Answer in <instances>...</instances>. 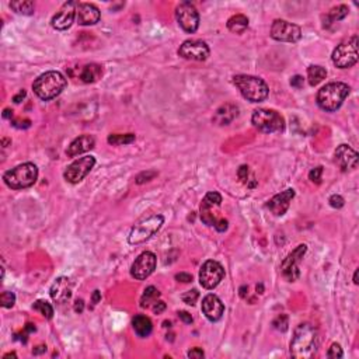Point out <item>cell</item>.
Segmentation results:
<instances>
[{"label":"cell","mask_w":359,"mask_h":359,"mask_svg":"<svg viewBox=\"0 0 359 359\" xmlns=\"http://www.w3.org/2000/svg\"><path fill=\"white\" fill-rule=\"evenodd\" d=\"M358 275H359V271L356 269V271H355V274H353V284H355V285H358V284H359Z\"/></svg>","instance_id":"9f6ffc18"},{"label":"cell","mask_w":359,"mask_h":359,"mask_svg":"<svg viewBox=\"0 0 359 359\" xmlns=\"http://www.w3.org/2000/svg\"><path fill=\"white\" fill-rule=\"evenodd\" d=\"M163 223H164V218L159 213L142 218L131 229V233L128 236V243L129 244L145 243L146 240H149L150 237H153L159 230L162 229Z\"/></svg>","instance_id":"8992f818"},{"label":"cell","mask_w":359,"mask_h":359,"mask_svg":"<svg viewBox=\"0 0 359 359\" xmlns=\"http://www.w3.org/2000/svg\"><path fill=\"white\" fill-rule=\"evenodd\" d=\"M348 13H349V9H348V6L345 5H340L337 6V7H332L327 14L324 16V28L328 27V25H331L332 22H337L340 21V20H342V18H345V17L348 16Z\"/></svg>","instance_id":"4316f807"},{"label":"cell","mask_w":359,"mask_h":359,"mask_svg":"<svg viewBox=\"0 0 359 359\" xmlns=\"http://www.w3.org/2000/svg\"><path fill=\"white\" fill-rule=\"evenodd\" d=\"M3 358H5V359H7V358H17V355L14 352H10V353H6Z\"/></svg>","instance_id":"6f0895ef"},{"label":"cell","mask_w":359,"mask_h":359,"mask_svg":"<svg viewBox=\"0 0 359 359\" xmlns=\"http://www.w3.org/2000/svg\"><path fill=\"white\" fill-rule=\"evenodd\" d=\"M175 279L178 282H184V284H188V282H192V275L191 274H185V272H179V274L175 275Z\"/></svg>","instance_id":"bcb514c9"},{"label":"cell","mask_w":359,"mask_h":359,"mask_svg":"<svg viewBox=\"0 0 359 359\" xmlns=\"http://www.w3.org/2000/svg\"><path fill=\"white\" fill-rule=\"evenodd\" d=\"M222 203V195L216 192V191H211L208 192L205 198L202 199L201 208H199V215H201V220L208 226H215V223L218 222V213L216 211Z\"/></svg>","instance_id":"9a60e30c"},{"label":"cell","mask_w":359,"mask_h":359,"mask_svg":"<svg viewBox=\"0 0 359 359\" xmlns=\"http://www.w3.org/2000/svg\"><path fill=\"white\" fill-rule=\"evenodd\" d=\"M233 83L239 89L241 95L251 102H263L269 94L268 84L261 78L250 74H237L233 78Z\"/></svg>","instance_id":"277c9868"},{"label":"cell","mask_w":359,"mask_h":359,"mask_svg":"<svg viewBox=\"0 0 359 359\" xmlns=\"http://www.w3.org/2000/svg\"><path fill=\"white\" fill-rule=\"evenodd\" d=\"M248 27V18L244 14H235L227 20L229 31L235 34H243Z\"/></svg>","instance_id":"83f0119b"},{"label":"cell","mask_w":359,"mask_h":359,"mask_svg":"<svg viewBox=\"0 0 359 359\" xmlns=\"http://www.w3.org/2000/svg\"><path fill=\"white\" fill-rule=\"evenodd\" d=\"M67 84L66 78L61 72L50 70L41 74L33 83V90L41 100L49 101L61 94Z\"/></svg>","instance_id":"7a4b0ae2"},{"label":"cell","mask_w":359,"mask_h":359,"mask_svg":"<svg viewBox=\"0 0 359 359\" xmlns=\"http://www.w3.org/2000/svg\"><path fill=\"white\" fill-rule=\"evenodd\" d=\"M303 78L300 76V74H296V76H293V78L291 79V86L292 87H296V89H300L303 86Z\"/></svg>","instance_id":"7dc6e473"},{"label":"cell","mask_w":359,"mask_h":359,"mask_svg":"<svg viewBox=\"0 0 359 359\" xmlns=\"http://www.w3.org/2000/svg\"><path fill=\"white\" fill-rule=\"evenodd\" d=\"M257 292L258 293H263L264 292V286L261 285V284H260V285H257Z\"/></svg>","instance_id":"680465c9"},{"label":"cell","mask_w":359,"mask_h":359,"mask_svg":"<svg viewBox=\"0 0 359 359\" xmlns=\"http://www.w3.org/2000/svg\"><path fill=\"white\" fill-rule=\"evenodd\" d=\"M209 46L201 39H187L179 45L178 55L188 61L203 62L209 58Z\"/></svg>","instance_id":"5bb4252c"},{"label":"cell","mask_w":359,"mask_h":359,"mask_svg":"<svg viewBox=\"0 0 359 359\" xmlns=\"http://www.w3.org/2000/svg\"><path fill=\"white\" fill-rule=\"evenodd\" d=\"M178 317L184 321L185 324H191V323H192V316H191L188 312H184V310H183V312H178Z\"/></svg>","instance_id":"c3c4849f"},{"label":"cell","mask_w":359,"mask_h":359,"mask_svg":"<svg viewBox=\"0 0 359 359\" xmlns=\"http://www.w3.org/2000/svg\"><path fill=\"white\" fill-rule=\"evenodd\" d=\"M69 74L70 78L78 79L82 83H95L97 80L102 78V66L98 63H87L74 69H69Z\"/></svg>","instance_id":"ac0fdd59"},{"label":"cell","mask_w":359,"mask_h":359,"mask_svg":"<svg viewBox=\"0 0 359 359\" xmlns=\"http://www.w3.org/2000/svg\"><path fill=\"white\" fill-rule=\"evenodd\" d=\"M202 313L205 314L209 321H219L222 319V316L224 313V304L222 303V300L219 299L216 295L213 293H209L207 296L202 299Z\"/></svg>","instance_id":"ffe728a7"},{"label":"cell","mask_w":359,"mask_h":359,"mask_svg":"<svg viewBox=\"0 0 359 359\" xmlns=\"http://www.w3.org/2000/svg\"><path fill=\"white\" fill-rule=\"evenodd\" d=\"M101 300V292L100 291H94V293H93V296H91V302L94 303V304H97V303Z\"/></svg>","instance_id":"816d5d0a"},{"label":"cell","mask_w":359,"mask_h":359,"mask_svg":"<svg viewBox=\"0 0 359 359\" xmlns=\"http://www.w3.org/2000/svg\"><path fill=\"white\" fill-rule=\"evenodd\" d=\"M327 78V70L323 66L319 65H312L307 69V80L310 86H317Z\"/></svg>","instance_id":"f546056e"},{"label":"cell","mask_w":359,"mask_h":359,"mask_svg":"<svg viewBox=\"0 0 359 359\" xmlns=\"http://www.w3.org/2000/svg\"><path fill=\"white\" fill-rule=\"evenodd\" d=\"M76 18L80 25H94L100 21L101 13L98 7L91 3H79Z\"/></svg>","instance_id":"7402d4cb"},{"label":"cell","mask_w":359,"mask_h":359,"mask_svg":"<svg viewBox=\"0 0 359 359\" xmlns=\"http://www.w3.org/2000/svg\"><path fill=\"white\" fill-rule=\"evenodd\" d=\"M224 276L223 267L215 261V260H208L202 264L199 269V284L205 289H215L216 286L222 282Z\"/></svg>","instance_id":"8fae6325"},{"label":"cell","mask_w":359,"mask_h":359,"mask_svg":"<svg viewBox=\"0 0 359 359\" xmlns=\"http://www.w3.org/2000/svg\"><path fill=\"white\" fill-rule=\"evenodd\" d=\"M13 117V110H10V108H6L5 111H3V118H6V119H9V118Z\"/></svg>","instance_id":"db71d44e"},{"label":"cell","mask_w":359,"mask_h":359,"mask_svg":"<svg viewBox=\"0 0 359 359\" xmlns=\"http://www.w3.org/2000/svg\"><path fill=\"white\" fill-rule=\"evenodd\" d=\"M30 125H31V121H30V119H17V121L13 122V126H16V128L18 129L30 128Z\"/></svg>","instance_id":"ee69618b"},{"label":"cell","mask_w":359,"mask_h":359,"mask_svg":"<svg viewBox=\"0 0 359 359\" xmlns=\"http://www.w3.org/2000/svg\"><path fill=\"white\" fill-rule=\"evenodd\" d=\"M95 166V157L93 156H84L80 157L78 160H74L72 164H69L67 168L63 173V177L67 183L70 184H78L87 174L93 170Z\"/></svg>","instance_id":"7c38bea8"},{"label":"cell","mask_w":359,"mask_h":359,"mask_svg":"<svg viewBox=\"0 0 359 359\" xmlns=\"http://www.w3.org/2000/svg\"><path fill=\"white\" fill-rule=\"evenodd\" d=\"M25 94H27V93H25V90H20V91H18V94H16L14 97H13V101H14L16 104H20V102L24 100Z\"/></svg>","instance_id":"681fc988"},{"label":"cell","mask_w":359,"mask_h":359,"mask_svg":"<svg viewBox=\"0 0 359 359\" xmlns=\"http://www.w3.org/2000/svg\"><path fill=\"white\" fill-rule=\"evenodd\" d=\"M328 202H330V205L334 208V209H340V208L344 207V203H345L344 198H342L341 195H338V194L331 195L330 199H328Z\"/></svg>","instance_id":"ab89813d"},{"label":"cell","mask_w":359,"mask_h":359,"mask_svg":"<svg viewBox=\"0 0 359 359\" xmlns=\"http://www.w3.org/2000/svg\"><path fill=\"white\" fill-rule=\"evenodd\" d=\"M271 38L280 42L295 44L302 38V28L285 20H275L271 25Z\"/></svg>","instance_id":"30bf717a"},{"label":"cell","mask_w":359,"mask_h":359,"mask_svg":"<svg viewBox=\"0 0 359 359\" xmlns=\"http://www.w3.org/2000/svg\"><path fill=\"white\" fill-rule=\"evenodd\" d=\"M156 175V171H145V173H140L135 179H136V184H143L146 181H150L151 178H155Z\"/></svg>","instance_id":"f35d334b"},{"label":"cell","mask_w":359,"mask_h":359,"mask_svg":"<svg viewBox=\"0 0 359 359\" xmlns=\"http://www.w3.org/2000/svg\"><path fill=\"white\" fill-rule=\"evenodd\" d=\"M34 310H37L39 313L42 314L44 317H46L48 320H50L54 317V307L50 306L49 303L45 302V300H37L33 304Z\"/></svg>","instance_id":"d6a6232c"},{"label":"cell","mask_w":359,"mask_h":359,"mask_svg":"<svg viewBox=\"0 0 359 359\" xmlns=\"http://www.w3.org/2000/svg\"><path fill=\"white\" fill-rule=\"evenodd\" d=\"M349 91H351L349 86L342 82H332V83L325 84L317 93V97H316L317 106L327 112L337 111L345 101Z\"/></svg>","instance_id":"3957f363"},{"label":"cell","mask_w":359,"mask_h":359,"mask_svg":"<svg viewBox=\"0 0 359 359\" xmlns=\"http://www.w3.org/2000/svg\"><path fill=\"white\" fill-rule=\"evenodd\" d=\"M84 309V302L82 300V299H78L76 302H74V312L76 313H82Z\"/></svg>","instance_id":"f907efd6"},{"label":"cell","mask_w":359,"mask_h":359,"mask_svg":"<svg viewBox=\"0 0 359 359\" xmlns=\"http://www.w3.org/2000/svg\"><path fill=\"white\" fill-rule=\"evenodd\" d=\"M187 355H188V358H194V359H199L205 356V353H203V351H202L201 348H192V349L188 351Z\"/></svg>","instance_id":"b9f144b4"},{"label":"cell","mask_w":359,"mask_h":359,"mask_svg":"<svg viewBox=\"0 0 359 359\" xmlns=\"http://www.w3.org/2000/svg\"><path fill=\"white\" fill-rule=\"evenodd\" d=\"M331 59H332V63L340 69H348V67H352L353 65H356V62L359 59L358 37L353 35L351 39H348L345 42H341L336 49L332 50Z\"/></svg>","instance_id":"ba28073f"},{"label":"cell","mask_w":359,"mask_h":359,"mask_svg":"<svg viewBox=\"0 0 359 359\" xmlns=\"http://www.w3.org/2000/svg\"><path fill=\"white\" fill-rule=\"evenodd\" d=\"M251 122L258 131L265 132V134H274V132L285 131V119L275 110H267V108L254 110Z\"/></svg>","instance_id":"52a82bcc"},{"label":"cell","mask_w":359,"mask_h":359,"mask_svg":"<svg viewBox=\"0 0 359 359\" xmlns=\"http://www.w3.org/2000/svg\"><path fill=\"white\" fill-rule=\"evenodd\" d=\"M159 297H160V292L157 291V288H155V286L146 288L143 295L140 297V307H149L150 304L156 302Z\"/></svg>","instance_id":"4dcf8cb0"},{"label":"cell","mask_w":359,"mask_h":359,"mask_svg":"<svg viewBox=\"0 0 359 359\" xmlns=\"http://www.w3.org/2000/svg\"><path fill=\"white\" fill-rule=\"evenodd\" d=\"M9 6H10L11 10L16 11L17 14H22V16H31L35 10V5L31 0H14V2H10Z\"/></svg>","instance_id":"f1b7e54d"},{"label":"cell","mask_w":359,"mask_h":359,"mask_svg":"<svg viewBox=\"0 0 359 359\" xmlns=\"http://www.w3.org/2000/svg\"><path fill=\"white\" fill-rule=\"evenodd\" d=\"M319 349V331L310 323L296 327L291 341V355L296 359L313 358Z\"/></svg>","instance_id":"6da1fadb"},{"label":"cell","mask_w":359,"mask_h":359,"mask_svg":"<svg viewBox=\"0 0 359 359\" xmlns=\"http://www.w3.org/2000/svg\"><path fill=\"white\" fill-rule=\"evenodd\" d=\"M293 198H295V190L293 188H288V190L282 191L279 194L272 196L267 202V208L271 211V213H274L275 216H282L289 209V205H291Z\"/></svg>","instance_id":"44dd1931"},{"label":"cell","mask_w":359,"mask_h":359,"mask_svg":"<svg viewBox=\"0 0 359 359\" xmlns=\"http://www.w3.org/2000/svg\"><path fill=\"white\" fill-rule=\"evenodd\" d=\"M132 325H134V330L136 332V336L142 337H149L151 334L153 330V324L149 317H146L143 314H136L132 320Z\"/></svg>","instance_id":"484cf974"},{"label":"cell","mask_w":359,"mask_h":359,"mask_svg":"<svg viewBox=\"0 0 359 359\" xmlns=\"http://www.w3.org/2000/svg\"><path fill=\"white\" fill-rule=\"evenodd\" d=\"M307 250L306 244H300L297 246L292 252H289L286 258L280 264V272L285 276L286 280L289 282H295V280L300 276V269H299V264L302 261L304 252Z\"/></svg>","instance_id":"4fadbf2b"},{"label":"cell","mask_w":359,"mask_h":359,"mask_svg":"<svg viewBox=\"0 0 359 359\" xmlns=\"http://www.w3.org/2000/svg\"><path fill=\"white\" fill-rule=\"evenodd\" d=\"M327 356L331 359H338L344 356V352H342V348L340 344L334 342L330 348H328V352H327Z\"/></svg>","instance_id":"8d00e7d4"},{"label":"cell","mask_w":359,"mask_h":359,"mask_svg":"<svg viewBox=\"0 0 359 359\" xmlns=\"http://www.w3.org/2000/svg\"><path fill=\"white\" fill-rule=\"evenodd\" d=\"M237 117H239V107L233 102H226L215 111L212 121L219 126H224V125L233 122Z\"/></svg>","instance_id":"cb8c5ba5"},{"label":"cell","mask_w":359,"mask_h":359,"mask_svg":"<svg viewBox=\"0 0 359 359\" xmlns=\"http://www.w3.org/2000/svg\"><path fill=\"white\" fill-rule=\"evenodd\" d=\"M78 2H66L63 3L59 11L50 20V25L58 30V31H65L67 28L72 27L73 21L76 18V10H78Z\"/></svg>","instance_id":"e0dca14e"},{"label":"cell","mask_w":359,"mask_h":359,"mask_svg":"<svg viewBox=\"0 0 359 359\" xmlns=\"http://www.w3.org/2000/svg\"><path fill=\"white\" fill-rule=\"evenodd\" d=\"M175 18L185 33L194 34L199 27V13L191 2H183L177 6Z\"/></svg>","instance_id":"9c48e42d"},{"label":"cell","mask_w":359,"mask_h":359,"mask_svg":"<svg viewBox=\"0 0 359 359\" xmlns=\"http://www.w3.org/2000/svg\"><path fill=\"white\" fill-rule=\"evenodd\" d=\"M321 175H323V167L319 166V167L313 168V170L309 173V179H310L312 183L320 184V183H321Z\"/></svg>","instance_id":"74e56055"},{"label":"cell","mask_w":359,"mask_h":359,"mask_svg":"<svg viewBox=\"0 0 359 359\" xmlns=\"http://www.w3.org/2000/svg\"><path fill=\"white\" fill-rule=\"evenodd\" d=\"M246 291H248V288H247V286H241L240 288V296L241 297H246Z\"/></svg>","instance_id":"11a10c76"},{"label":"cell","mask_w":359,"mask_h":359,"mask_svg":"<svg viewBox=\"0 0 359 359\" xmlns=\"http://www.w3.org/2000/svg\"><path fill=\"white\" fill-rule=\"evenodd\" d=\"M45 351H46V347H45V345H39V347L34 348L33 353L34 355H38V353H42L45 352Z\"/></svg>","instance_id":"f5cc1de1"},{"label":"cell","mask_w":359,"mask_h":359,"mask_svg":"<svg viewBox=\"0 0 359 359\" xmlns=\"http://www.w3.org/2000/svg\"><path fill=\"white\" fill-rule=\"evenodd\" d=\"M157 258L151 251H143L139 257L136 258L131 267V275L135 279L143 280L149 278L153 271L156 269Z\"/></svg>","instance_id":"2e32d148"},{"label":"cell","mask_w":359,"mask_h":359,"mask_svg":"<svg viewBox=\"0 0 359 359\" xmlns=\"http://www.w3.org/2000/svg\"><path fill=\"white\" fill-rule=\"evenodd\" d=\"M14 303H16V295H14L13 292L6 291L0 295V304H2L3 307L6 309L13 307V306H14Z\"/></svg>","instance_id":"836d02e7"},{"label":"cell","mask_w":359,"mask_h":359,"mask_svg":"<svg viewBox=\"0 0 359 359\" xmlns=\"http://www.w3.org/2000/svg\"><path fill=\"white\" fill-rule=\"evenodd\" d=\"M227 226H229L227 220L223 218H220L218 222L215 223V226H213V227L218 230V232H220V233H222V232H226V230H227Z\"/></svg>","instance_id":"7bdbcfd3"},{"label":"cell","mask_w":359,"mask_h":359,"mask_svg":"<svg viewBox=\"0 0 359 359\" xmlns=\"http://www.w3.org/2000/svg\"><path fill=\"white\" fill-rule=\"evenodd\" d=\"M38 178V168L34 163H22L3 174L5 184L11 190H24L35 184Z\"/></svg>","instance_id":"5b68a950"},{"label":"cell","mask_w":359,"mask_h":359,"mask_svg":"<svg viewBox=\"0 0 359 359\" xmlns=\"http://www.w3.org/2000/svg\"><path fill=\"white\" fill-rule=\"evenodd\" d=\"M95 146V139L91 135H82L73 140L70 145L67 146L66 155L69 157H76L79 155H83L86 151H90Z\"/></svg>","instance_id":"d4e9b609"},{"label":"cell","mask_w":359,"mask_h":359,"mask_svg":"<svg viewBox=\"0 0 359 359\" xmlns=\"http://www.w3.org/2000/svg\"><path fill=\"white\" fill-rule=\"evenodd\" d=\"M359 156L349 145H340L334 153V162L341 171H351L358 167Z\"/></svg>","instance_id":"d6986e66"},{"label":"cell","mask_w":359,"mask_h":359,"mask_svg":"<svg viewBox=\"0 0 359 359\" xmlns=\"http://www.w3.org/2000/svg\"><path fill=\"white\" fill-rule=\"evenodd\" d=\"M151 310H153L155 314L163 313L166 310V303L163 302V300H156V302L153 303V306H151Z\"/></svg>","instance_id":"60d3db41"},{"label":"cell","mask_w":359,"mask_h":359,"mask_svg":"<svg viewBox=\"0 0 359 359\" xmlns=\"http://www.w3.org/2000/svg\"><path fill=\"white\" fill-rule=\"evenodd\" d=\"M136 136L134 134H111L108 136V143L114 146H122V145H131L132 142H135Z\"/></svg>","instance_id":"1f68e13d"},{"label":"cell","mask_w":359,"mask_h":359,"mask_svg":"<svg viewBox=\"0 0 359 359\" xmlns=\"http://www.w3.org/2000/svg\"><path fill=\"white\" fill-rule=\"evenodd\" d=\"M272 325H274L275 330L278 331H286L288 330V325H289V320H288V316L286 314H279L276 319L272 321Z\"/></svg>","instance_id":"e575fe53"},{"label":"cell","mask_w":359,"mask_h":359,"mask_svg":"<svg viewBox=\"0 0 359 359\" xmlns=\"http://www.w3.org/2000/svg\"><path fill=\"white\" fill-rule=\"evenodd\" d=\"M181 299H183V302L187 303V304L194 306L196 303V300L199 299V292L196 291V289H191V291L185 292L184 295L181 296Z\"/></svg>","instance_id":"d590c367"},{"label":"cell","mask_w":359,"mask_h":359,"mask_svg":"<svg viewBox=\"0 0 359 359\" xmlns=\"http://www.w3.org/2000/svg\"><path fill=\"white\" fill-rule=\"evenodd\" d=\"M237 175H239V178L243 181V183H247L248 179H247V177H248V166H241L240 168H239V171H237Z\"/></svg>","instance_id":"f6af8a7d"},{"label":"cell","mask_w":359,"mask_h":359,"mask_svg":"<svg viewBox=\"0 0 359 359\" xmlns=\"http://www.w3.org/2000/svg\"><path fill=\"white\" fill-rule=\"evenodd\" d=\"M50 297L54 299V302L59 303H66L70 297H72V284L70 280L61 276L54 282V285L50 288Z\"/></svg>","instance_id":"603a6c76"}]
</instances>
